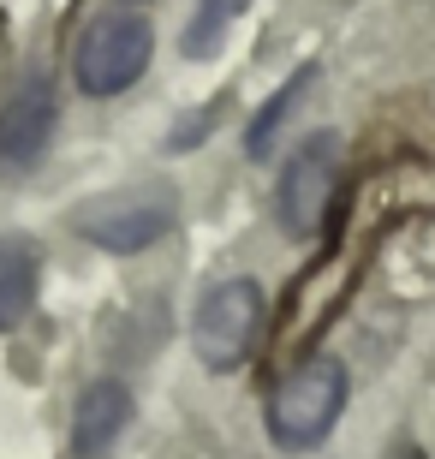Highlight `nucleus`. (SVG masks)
<instances>
[{
	"mask_svg": "<svg viewBox=\"0 0 435 459\" xmlns=\"http://www.w3.org/2000/svg\"><path fill=\"white\" fill-rule=\"evenodd\" d=\"M346 411V370L335 358H304L299 370L281 376V388L268 394V436L286 454L317 447Z\"/></svg>",
	"mask_w": 435,
	"mask_h": 459,
	"instance_id": "f257e3e1",
	"label": "nucleus"
},
{
	"mask_svg": "<svg viewBox=\"0 0 435 459\" xmlns=\"http://www.w3.org/2000/svg\"><path fill=\"white\" fill-rule=\"evenodd\" d=\"M150 54H155L150 18H137V13H101L96 24L78 36L72 72H78L84 96H119V90H132L137 78H144Z\"/></svg>",
	"mask_w": 435,
	"mask_h": 459,
	"instance_id": "f03ea898",
	"label": "nucleus"
},
{
	"mask_svg": "<svg viewBox=\"0 0 435 459\" xmlns=\"http://www.w3.org/2000/svg\"><path fill=\"white\" fill-rule=\"evenodd\" d=\"M173 215H179V204H173L168 186H126V191H108V197L84 204L72 215V227L101 251L132 256V251H150L155 238H168Z\"/></svg>",
	"mask_w": 435,
	"mask_h": 459,
	"instance_id": "7ed1b4c3",
	"label": "nucleus"
},
{
	"mask_svg": "<svg viewBox=\"0 0 435 459\" xmlns=\"http://www.w3.org/2000/svg\"><path fill=\"white\" fill-rule=\"evenodd\" d=\"M358 269H364V238L352 233L346 245H335V251L322 256V263H310V269L299 274V287L286 292V328H281V358L304 352V346L317 341L322 328H328V316L340 310V299L352 292V281H358Z\"/></svg>",
	"mask_w": 435,
	"mask_h": 459,
	"instance_id": "20e7f679",
	"label": "nucleus"
},
{
	"mask_svg": "<svg viewBox=\"0 0 435 459\" xmlns=\"http://www.w3.org/2000/svg\"><path fill=\"white\" fill-rule=\"evenodd\" d=\"M335 191H340V137L335 132H310L292 150L281 173V191H274V209H281V227L286 233H322L328 227V209H335Z\"/></svg>",
	"mask_w": 435,
	"mask_h": 459,
	"instance_id": "39448f33",
	"label": "nucleus"
},
{
	"mask_svg": "<svg viewBox=\"0 0 435 459\" xmlns=\"http://www.w3.org/2000/svg\"><path fill=\"white\" fill-rule=\"evenodd\" d=\"M257 334H263V287L257 281H221L197 305V323H191L197 358L209 370H239L251 358Z\"/></svg>",
	"mask_w": 435,
	"mask_h": 459,
	"instance_id": "423d86ee",
	"label": "nucleus"
},
{
	"mask_svg": "<svg viewBox=\"0 0 435 459\" xmlns=\"http://www.w3.org/2000/svg\"><path fill=\"white\" fill-rule=\"evenodd\" d=\"M54 119H60L54 78L48 72H30V78L6 96V108H0V168H30L36 155L48 150Z\"/></svg>",
	"mask_w": 435,
	"mask_h": 459,
	"instance_id": "0eeeda50",
	"label": "nucleus"
},
{
	"mask_svg": "<svg viewBox=\"0 0 435 459\" xmlns=\"http://www.w3.org/2000/svg\"><path fill=\"white\" fill-rule=\"evenodd\" d=\"M126 424H132V388L114 382V376L90 382L84 400H78V411H72V454L101 459L119 436H126Z\"/></svg>",
	"mask_w": 435,
	"mask_h": 459,
	"instance_id": "6e6552de",
	"label": "nucleus"
},
{
	"mask_svg": "<svg viewBox=\"0 0 435 459\" xmlns=\"http://www.w3.org/2000/svg\"><path fill=\"white\" fill-rule=\"evenodd\" d=\"M36 274H42V256H36L30 238L24 233H0V334L30 316Z\"/></svg>",
	"mask_w": 435,
	"mask_h": 459,
	"instance_id": "1a4fd4ad",
	"label": "nucleus"
},
{
	"mask_svg": "<svg viewBox=\"0 0 435 459\" xmlns=\"http://www.w3.org/2000/svg\"><path fill=\"white\" fill-rule=\"evenodd\" d=\"M310 78H317V66H299L292 72V84H281L274 96H268L263 108H257V119H251V132H245V155H257L263 161L268 150H274V137L286 132V119H292V108L310 96Z\"/></svg>",
	"mask_w": 435,
	"mask_h": 459,
	"instance_id": "9d476101",
	"label": "nucleus"
},
{
	"mask_svg": "<svg viewBox=\"0 0 435 459\" xmlns=\"http://www.w3.org/2000/svg\"><path fill=\"white\" fill-rule=\"evenodd\" d=\"M245 6H251V0H203L197 13H191V30H185V54H191V60H209V54L221 48V30H227Z\"/></svg>",
	"mask_w": 435,
	"mask_h": 459,
	"instance_id": "9b49d317",
	"label": "nucleus"
},
{
	"mask_svg": "<svg viewBox=\"0 0 435 459\" xmlns=\"http://www.w3.org/2000/svg\"><path fill=\"white\" fill-rule=\"evenodd\" d=\"M215 119H221V102H209L203 114H185V126L168 137V143H173V150H191V143H203V137H209V126H215Z\"/></svg>",
	"mask_w": 435,
	"mask_h": 459,
	"instance_id": "f8f14e48",
	"label": "nucleus"
},
{
	"mask_svg": "<svg viewBox=\"0 0 435 459\" xmlns=\"http://www.w3.org/2000/svg\"><path fill=\"white\" fill-rule=\"evenodd\" d=\"M126 6H144V0H126Z\"/></svg>",
	"mask_w": 435,
	"mask_h": 459,
	"instance_id": "ddd939ff",
	"label": "nucleus"
}]
</instances>
